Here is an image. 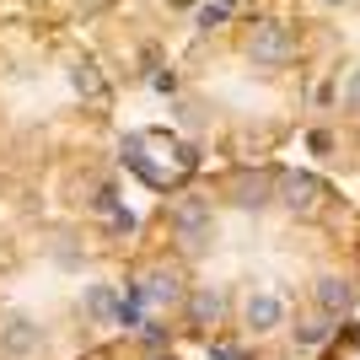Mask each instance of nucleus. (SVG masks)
Instances as JSON below:
<instances>
[{"label": "nucleus", "mask_w": 360, "mask_h": 360, "mask_svg": "<svg viewBox=\"0 0 360 360\" xmlns=\"http://www.w3.org/2000/svg\"><path fill=\"white\" fill-rule=\"evenodd\" d=\"M129 301L205 360H317L360 317V205L317 167H205L140 215Z\"/></svg>", "instance_id": "f257e3e1"}, {"label": "nucleus", "mask_w": 360, "mask_h": 360, "mask_svg": "<svg viewBox=\"0 0 360 360\" xmlns=\"http://www.w3.org/2000/svg\"><path fill=\"white\" fill-rule=\"evenodd\" d=\"M113 146V81L65 32H0V231L49 210L108 205L103 162Z\"/></svg>", "instance_id": "f03ea898"}, {"label": "nucleus", "mask_w": 360, "mask_h": 360, "mask_svg": "<svg viewBox=\"0 0 360 360\" xmlns=\"http://www.w3.org/2000/svg\"><path fill=\"white\" fill-rule=\"evenodd\" d=\"M135 226L108 199L0 231V360H86L135 328Z\"/></svg>", "instance_id": "7ed1b4c3"}, {"label": "nucleus", "mask_w": 360, "mask_h": 360, "mask_svg": "<svg viewBox=\"0 0 360 360\" xmlns=\"http://www.w3.org/2000/svg\"><path fill=\"white\" fill-rule=\"evenodd\" d=\"M167 86L183 140L205 162H274L307 124V65L290 11H231L221 27H205Z\"/></svg>", "instance_id": "20e7f679"}, {"label": "nucleus", "mask_w": 360, "mask_h": 360, "mask_svg": "<svg viewBox=\"0 0 360 360\" xmlns=\"http://www.w3.org/2000/svg\"><path fill=\"white\" fill-rule=\"evenodd\" d=\"M307 65L301 146L333 183L360 178V0H290Z\"/></svg>", "instance_id": "39448f33"}, {"label": "nucleus", "mask_w": 360, "mask_h": 360, "mask_svg": "<svg viewBox=\"0 0 360 360\" xmlns=\"http://www.w3.org/2000/svg\"><path fill=\"white\" fill-rule=\"evenodd\" d=\"M86 360H183V349L156 339V333H146V328H129L119 339H108L103 349H91Z\"/></svg>", "instance_id": "423d86ee"}, {"label": "nucleus", "mask_w": 360, "mask_h": 360, "mask_svg": "<svg viewBox=\"0 0 360 360\" xmlns=\"http://www.w3.org/2000/svg\"><path fill=\"white\" fill-rule=\"evenodd\" d=\"M317 360H360V317H349L345 328L317 349Z\"/></svg>", "instance_id": "0eeeda50"}]
</instances>
